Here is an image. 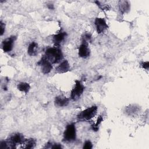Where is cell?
Wrapping results in <instances>:
<instances>
[{
    "label": "cell",
    "mask_w": 149,
    "mask_h": 149,
    "mask_svg": "<svg viewBox=\"0 0 149 149\" xmlns=\"http://www.w3.org/2000/svg\"><path fill=\"white\" fill-rule=\"evenodd\" d=\"M52 63H58L63 59V53L58 47H50L46 49L44 55Z\"/></svg>",
    "instance_id": "cell-1"
},
{
    "label": "cell",
    "mask_w": 149,
    "mask_h": 149,
    "mask_svg": "<svg viewBox=\"0 0 149 149\" xmlns=\"http://www.w3.org/2000/svg\"><path fill=\"white\" fill-rule=\"evenodd\" d=\"M76 139V129L74 123L67 125L63 134V141L66 143L74 141Z\"/></svg>",
    "instance_id": "cell-2"
},
{
    "label": "cell",
    "mask_w": 149,
    "mask_h": 149,
    "mask_svg": "<svg viewBox=\"0 0 149 149\" xmlns=\"http://www.w3.org/2000/svg\"><path fill=\"white\" fill-rule=\"evenodd\" d=\"M98 107L95 105H93L79 113L77 115V118L80 120H89L95 116Z\"/></svg>",
    "instance_id": "cell-3"
},
{
    "label": "cell",
    "mask_w": 149,
    "mask_h": 149,
    "mask_svg": "<svg viewBox=\"0 0 149 149\" xmlns=\"http://www.w3.org/2000/svg\"><path fill=\"white\" fill-rule=\"evenodd\" d=\"M24 136L20 133H15L11 134L6 139L9 145V148L13 149L16 147V146L18 144L22 145L25 140Z\"/></svg>",
    "instance_id": "cell-4"
},
{
    "label": "cell",
    "mask_w": 149,
    "mask_h": 149,
    "mask_svg": "<svg viewBox=\"0 0 149 149\" xmlns=\"http://www.w3.org/2000/svg\"><path fill=\"white\" fill-rule=\"evenodd\" d=\"M84 90V86L82 84V83L76 80L75 81V84L70 92V98L73 101L78 100L81 95L83 94Z\"/></svg>",
    "instance_id": "cell-5"
},
{
    "label": "cell",
    "mask_w": 149,
    "mask_h": 149,
    "mask_svg": "<svg viewBox=\"0 0 149 149\" xmlns=\"http://www.w3.org/2000/svg\"><path fill=\"white\" fill-rule=\"evenodd\" d=\"M37 65L41 67L43 74H48L52 69V63L45 56H43L37 62Z\"/></svg>",
    "instance_id": "cell-6"
},
{
    "label": "cell",
    "mask_w": 149,
    "mask_h": 149,
    "mask_svg": "<svg viewBox=\"0 0 149 149\" xmlns=\"http://www.w3.org/2000/svg\"><path fill=\"white\" fill-rule=\"evenodd\" d=\"M94 24L98 34L104 33L108 28L106 20L102 17H96L95 19Z\"/></svg>",
    "instance_id": "cell-7"
},
{
    "label": "cell",
    "mask_w": 149,
    "mask_h": 149,
    "mask_svg": "<svg viewBox=\"0 0 149 149\" xmlns=\"http://www.w3.org/2000/svg\"><path fill=\"white\" fill-rule=\"evenodd\" d=\"M16 40L15 36H12L5 39L2 43V48L4 52H9L11 51L13 48L14 42Z\"/></svg>",
    "instance_id": "cell-8"
},
{
    "label": "cell",
    "mask_w": 149,
    "mask_h": 149,
    "mask_svg": "<svg viewBox=\"0 0 149 149\" xmlns=\"http://www.w3.org/2000/svg\"><path fill=\"white\" fill-rule=\"evenodd\" d=\"M90 55V50L88 44L82 42L78 48V55L81 58H87Z\"/></svg>",
    "instance_id": "cell-9"
},
{
    "label": "cell",
    "mask_w": 149,
    "mask_h": 149,
    "mask_svg": "<svg viewBox=\"0 0 149 149\" xmlns=\"http://www.w3.org/2000/svg\"><path fill=\"white\" fill-rule=\"evenodd\" d=\"M67 37V34L65 31H60L57 34H55L52 37V41L55 47H58L65 40Z\"/></svg>",
    "instance_id": "cell-10"
},
{
    "label": "cell",
    "mask_w": 149,
    "mask_h": 149,
    "mask_svg": "<svg viewBox=\"0 0 149 149\" xmlns=\"http://www.w3.org/2000/svg\"><path fill=\"white\" fill-rule=\"evenodd\" d=\"M69 103V99L66 97L59 95L55 98L54 104L55 105L58 107H66Z\"/></svg>",
    "instance_id": "cell-11"
},
{
    "label": "cell",
    "mask_w": 149,
    "mask_h": 149,
    "mask_svg": "<svg viewBox=\"0 0 149 149\" xmlns=\"http://www.w3.org/2000/svg\"><path fill=\"white\" fill-rule=\"evenodd\" d=\"M70 69V65L67 60H64L56 68L55 71L58 73H64L68 72Z\"/></svg>",
    "instance_id": "cell-12"
},
{
    "label": "cell",
    "mask_w": 149,
    "mask_h": 149,
    "mask_svg": "<svg viewBox=\"0 0 149 149\" xmlns=\"http://www.w3.org/2000/svg\"><path fill=\"white\" fill-rule=\"evenodd\" d=\"M38 47L37 42L35 41L31 42L27 48V54L30 56H35L38 54Z\"/></svg>",
    "instance_id": "cell-13"
},
{
    "label": "cell",
    "mask_w": 149,
    "mask_h": 149,
    "mask_svg": "<svg viewBox=\"0 0 149 149\" xmlns=\"http://www.w3.org/2000/svg\"><path fill=\"white\" fill-rule=\"evenodd\" d=\"M119 9L120 13L125 14L127 13L130 9V5L129 1H119Z\"/></svg>",
    "instance_id": "cell-14"
},
{
    "label": "cell",
    "mask_w": 149,
    "mask_h": 149,
    "mask_svg": "<svg viewBox=\"0 0 149 149\" xmlns=\"http://www.w3.org/2000/svg\"><path fill=\"white\" fill-rule=\"evenodd\" d=\"M23 145V147L26 149H32L34 148L36 145V141L33 138H30L28 139H25Z\"/></svg>",
    "instance_id": "cell-15"
},
{
    "label": "cell",
    "mask_w": 149,
    "mask_h": 149,
    "mask_svg": "<svg viewBox=\"0 0 149 149\" xmlns=\"http://www.w3.org/2000/svg\"><path fill=\"white\" fill-rule=\"evenodd\" d=\"M17 88L21 92H23L26 94H27L30 89V86L28 83L26 82H20L19 83L17 86Z\"/></svg>",
    "instance_id": "cell-16"
},
{
    "label": "cell",
    "mask_w": 149,
    "mask_h": 149,
    "mask_svg": "<svg viewBox=\"0 0 149 149\" xmlns=\"http://www.w3.org/2000/svg\"><path fill=\"white\" fill-rule=\"evenodd\" d=\"M138 111H139V108L135 105H132L127 107L126 109V112L129 115H135L136 113L138 112Z\"/></svg>",
    "instance_id": "cell-17"
},
{
    "label": "cell",
    "mask_w": 149,
    "mask_h": 149,
    "mask_svg": "<svg viewBox=\"0 0 149 149\" xmlns=\"http://www.w3.org/2000/svg\"><path fill=\"white\" fill-rule=\"evenodd\" d=\"M103 120V116L102 115H100L98 116L97 119V122L94 125H92L91 126V127H92V129L95 131V132H97L98 130V128H99V126L100 125H101V122H102Z\"/></svg>",
    "instance_id": "cell-18"
},
{
    "label": "cell",
    "mask_w": 149,
    "mask_h": 149,
    "mask_svg": "<svg viewBox=\"0 0 149 149\" xmlns=\"http://www.w3.org/2000/svg\"><path fill=\"white\" fill-rule=\"evenodd\" d=\"M92 41V36L90 33H85L82 36V42L88 44Z\"/></svg>",
    "instance_id": "cell-19"
},
{
    "label": "cell",
    "mask_w": 149,
    "mask_h": 149,
    "mask_svg": "<svg viewBox=\"0 0 149 149\" xmlns=\"http://www.w3.org/2000/svg\"><path fill=\"white\" fill-rule=\"evenodd\" d=\"M83 148L84 149H91L93 148V144L90 140H87L83 144Z\"/></svg>",
    "instance_id": "cell-20"
},
{
    "label": "cell",
    "mask_w": 149,
    "mask_h": 149,
    "mask_svg": "<svg viewBox=\"0 0 149 149\" xmlns=\"http://www.w3.org/2000/svg\"><path fill=\"white\" fill-rule=\"evenodd\" d=\"M0 27H1V36H2L5 31V24L1 20L0 22Z\"/></svg>",
    "instance_id": "cell-21"
},
{
    "label": "cell",
    "mask_w": 149,
    "mask_h": 149,
    "mask_svg": "<svg viewBox=\"0 0 149 149\" xmlns=\"http://www.w3.org/2000/svg\"><path fill=\"white\" fill-rule=\"evenodd\" d=\"M62 147L60 144H58V143H52L51 144V148H53V149H60L62 148Z\"/></svg>",
    "instance_id": "cell-22"
},
{
    "label": "cell",
    "mask_w": 149,
    "mask_h": 149,
    "mask_svg": "<svg viewBox=\"0 0 149 149\" xmlns=\"http://www.w3.org/2000/svg\"><path fill=\"white\" fill-rule=\"evenodd\" d=\"M141 67L144 69H146V70H148V67H149V62L148 61H147V62H142L141 63Z\"/></svg>",
    "instance_id": "cell-23"
},
{
    "label": "cell",
    "mask_w": 149,
    "mask_h": 149,
    "mask_svg": "<svg viewBox=\"0 0 149 149\" xmlns=\"http://www.w3.org/2000/svg\"><path fill=\"white\" fill-rule=\"evenodd\" d=\"M47 6L50 10H53L54 9V4L52 3H48L47 5Z\"/></svg>",
    "instance_id": "cell-24"
}]
</instances>
